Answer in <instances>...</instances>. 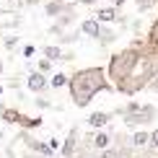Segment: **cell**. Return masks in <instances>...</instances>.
Masks as SVG:
<instances>
[{
	"label": "cell",
	"mask_w": 158,
	"mask_h": 158,
	"mask_svg": "<svg viewBox=\"0 0 158 158\" xmlns=\"http://www.w3.org/2000/svg\"><path fill=\"white\" fill-rule=\"evenodd\" d=\"M55 70V62H49V60H36V73H42V75H47V73H52Z\"/></svg>",
	"instance_id": "ffe728a7"
},
{
	"label": "cell",
	"mask_w": 158,
	"mask_h": 158,
	"mask_svg": "<svg viewBox=\"0 0 158 158\" xmlns=\"http://www.w3.org/2000/svg\"><path fill=\"white\" fill-rule=\"evenodd\" d=\"M78 36H81V29L70 31V34H62L60 39H57V44H60V47H65V44H73V42H78Z\"/></svg>",
	"instance_id": "d6986e66"
},
{
	"label": "cell",
	"mask_w": 158,
	"mask_h": 158,
	"mask_svg": "<svg viewBox=\"0 0 158 158\" xmlns=\"http://www.w3.org/2000/svg\"><path fill=\"white\" fill-rule=\"evenodd\" d=\"M68 91H70V101L75 104L78 109H85L91 101H94L96 94H101V91H114L106 78V68H81L75 70L73 75H70L68 81Z\"/></svg>",
	"instance_id": "6da1fadb"
},
{
	"label": "cell",
	"mask_w": 158,
	"mask_h": 158,
	"mask_svg": "<svg viewBox=\"0 0 158 158\" xmlns=\"http://www.w3.org/2000/svg\"><path fill=\"white\" fill-rule=\"evenodd\" d=\"M34 106L36 109H49V101H47V98H42V96H36L34 98Z\"/></svg>",
	"instance_id": "d4e9b609"
},
{
	"label": "cell",
	"mask_w": 158,
	"mask_h": 158,
	"mask_svg": "<svg viewBox=\"0 0 158 158\" xmlns=\"http://www.w3.org/2000/svg\"><path fill=\"white\" fill-rule=\"evenodd\" d=\"M8 5H23V0H8Z\"/></svg>",
	"instance_id": "f1b7e54d"
},
{
	"label": "cell",
	"mask_w": 158,
	"mask_h": 158,
	"mask_svg": "<svg viewBox=\"0 0 158 158\" xmlns=\"http://www.w3.org/2000/svg\"><path fill=\"white\" fill-rule=\"evenodd\" d=\"M23 23V16L16 8H0V29H18Z\"/></svg>",
	"instance_id": "52a82bcc"
},
{
	"label": "cell",
	"mask_w": 158,
	"mask_h": 158,
	"mask_svg": "<svg viewBox=\"0 0 158 158\" xmlns=\"http://www.w3.org/2000/svg\"><path fill=\"white\" fill-rule=\"evenodd\" d=\"M148 153H158V130H150V143H148Z\"/></svg>",
	"instance_id": "44dd1931"
},
{
	"label": "cell",
	"mask_w": 158,
	"mask_h": 158,
	"mask_svg": "<svg viewBox=\"0 0 158 158\" xmlns=\"http://www.w3.org/2000/svg\"><path fill=\"white\" fill-rule=\"evenodd\" d=\"M21 55L26 57V60H31V57L36 55V44H23V49H21Z\"/></svg>",
	"instance_id": "603a6c76"
},
{
	"label": "cell",
	"mask_w": 158,
	"mask_h": 158,
	"mask_svg": "<svg viewBox=\"0 0 158 158\" xmlns=\"http://www.w3.org/2000/svg\"><path fill=\"white\" fill-rule=\"evenodd\" d=\"M65 8H68V3H65V0H49V3L44 5V13H47L49 18H57Z\"/></svg>",
	"instance_id": "2e32d148"
},
{
	"label": "cell",
	"mask_w": 158,
	"mask_h": 158,
	"mask_svg": "<svg viewBox=\"0 0 158 158\" xmlns=\"http://www.w3.org/2000/svg\"><path fill=\"white\" fill-rule=\"evenodd\" d=\"M148 91H153V94H158V78H156V81L148 85Z\"/></svg>",
	"instance_id": "83f0119b"
},
{
	"label": "cell",
	"mask_w": 158,
	"mask_h": 158,
	"mask_svg": "<svg viewBox=\"0 0 158 158\" xmlns=\"http://www.w3.org/2000/svg\"><path fill=\"white\" fill-rule=\"evenodd\" d=\"M42 52H44V60H49V62H60L62 60V47L60 44H44Z\"/></svg>",
	"instance_id": "5bb4252c"
},
{
	"label": "cell",
	"mask_w": 158,
	"mask_h": 158,
	"mask_svg": "<svg viewBox=\"0 0 158 158\" xmlns=\"http://www.w3.org/2000/svg\"><path fill=\"white\" fill-rule=\"evenodd\" d=\"M39 3H42V0H23L26 8H34V5H39Z\"/></svg>",
	"instance_id": "4316f807"
},
{
	"label": "cell",
	"mask_w": 158,
	"mask_h": 158,
	"mask_svg": "<svg viewBox=\"0 0 158 158\" xmlns=\"http://www.w3.org/2000/svg\"><path fill=\"white\" fill-rule=\"evenodd\" d=\"M145 47H150V49L158 52V16H156L153 26H150V34H148V44H145Z\"/></svg>",
	"instance_id": "e0dca14e"
},
{
	"label": "cell",
	"mask_w": 158,
	"mask_h": 158,
	"mask_svg": "<svg viewBox=\"0 0 158 158\" xmlns=\"http://www.w3.org/2000/svg\"><path fill=\"white\" fill-rule=\"evenodd\" d=\"M3 94H5V85H3V83H0V96H3Z\"/></svg>",
	"instance_id": "f546056e"
},
{
	"label": "cell",
	"mask_w": 158,
	"mask_h": 158,
	"mask_svg": "<svg viewBox=\"0 0 158 158\" xmlns=\"http://www.w3.org/2000/svg\"><path fill=\"white\" fill-rule=\"evenodd\" d=\"M3 70H5V68H3V60H0V75H3Z\"/></svg>",
	"instance_id": "4dcf8cb0"
},
{
	"label": "cell",
	"mask_w": 158,
	"mask_h": 158,
	"mask_svg": "<svg viewBox=\"0 0 158 158\" xmlns=\"http://www.w3.org/2000/svg\"><path fill=\"white\" fill-rule=\"evenodd\" d=\"M98 31H101V23L94 21V18H85V21L81 23V34L91 36V39H96V36H98Z\"/></svg>",
	"instance_id": "9a60e30c"
},
{
	"label": "cell",
	"mask_w": 158,
	"mask_h": 158,
	"mask_svg": "<svg viewBox=\"0 0 158 158\" xmlns=\"http://www.w3.org/2000/svg\"><path fill=\"white\" fill-rule=\"evenodd\" d=\"M114 39H117V31L111 29V26H104V23H101V31H98V36H96L98 47H109Z\"/></svg>",
	"instance_id": "4fadbf2b"
},
{
	"label": "cell",
	"mask_w": 158,
	"mask_h": 158,
	"mask_svg": "<svg viewBox=\"0 0 158 158\" xmlns=\"http://www.w3.org/2000/svg\"><path fill=\"white\" fill-rule=\"evenodd\" d=\"M158 117V106L153 104H137V101H130L127 106L122 109V122L127 124V127H148V124H153Z\"/></svg>",
	"instance_id": "277c9868"
},
{
	"label": "cell",
	"mask_w": 158,
	"mask_h": 158,
	"mask_svg": "<svg viewBox=\"0 0 158 158\" xmlns=\"http://www.w3.org/2000/svg\"><path fill=\"white\" fill-rule=\"evenodd\" d=\"M88 143H91V153H104V150H109V148H111L114 137H111V132H104V130H98V132L88 135Z\"/></svg>",
	"instance_id": "5b68a950"
},
{
	"label": "cell",
	"mask_w": 158,
	"mask_h": 158,
	"mask_svg": "<svg viewBox=\"0 0 158 158\" xmlns=\"http://www.w3.org/2000/svg\"><path fill=\"white\" fill-rule=\"evenodd\" d=\"M0 119L8 122V124H21L23 111H21V109H13V106H5V104H0Z\"/></svg>",
	"instance_id": "8fae6325"
},
{
	"label": "cell",
	"mask_w": 158,
	"mask_h": 158,
	"mask_svg": "<svg viewBox=\"0 0 158 158\" xmlns=\"http://www.w3.org/2000/svg\"><path fill=\"white\" fill-rule=\"evenodd\" d=\"M18 42H21V39H18V34H16V36H5V42H3V44H5V49H16V47H18Z\"/></svg>",
	"instance_id": "cb8c5ba5"
},
{
	"label": "cell",
	"mask_w": 158,
	"mask_h": 158,
	"mask_svg": "<svg viewBox=\"0 0 158 158\" xmlns=\"http://www.w3.org/2000/svg\"><path fill=\"white\" fill-rule=\"evenodd\" d=\"M156 3H158V0H137V10H140V13H145V10H150V8H153Z\"/></svg>",
	"instance_id": "7402d4cb"
},
{
	"label": "cell",
	"mask_w": 158,
	"mask_h": 158,
	"mask_svg": "<svg viewBox=\"0 0 158 158\" xmlns=\"http://www.w3.org/2000/svg\"><path fill=\"white\" fill-rule=\"evenodd\" d=\"M68 81H70V75L55 73V75H52V81H49V88H62V85H68Z\"/></svg>",
	"instance_id": "ac0fdd59"
},
{
	"label": "cell",
	"mask_w": 158,
	"mask_h": 158,
	"mask_svg": "<svg viewBox=\"0 0 158 158\" xmlns=\"http://www.w3.org/2000/svg\"><path fill=\"white\" fill-rule=\"evenodd\" d=\"M156 78H158V52L145 47L140 52V57H137V62L132 68V75H130V81L124 83L122 94L132 96V94H137V91H145Z\"/></svg>",
	"instance_id": "7a4b0ae2"
},
{
	"label": "cell",
	"mask_w": 158,
	"mask_h": 158,
	"mask_svg": "<svg viewBox=\"0 0 158 158\" xmlns=\"http://www.w3.org/2000/svg\"><path fill=\"white\" fill-rule=\"evenodd\" d=\"M47 145H49L52 150H57V148H60V140H57V137H49V140H47Z\"/></svg>",
	"instance_id": "484cf974"
},
{
	"label": "cell",
	"mask_w": 158,
	"mask_h": 158,
	"mask_svg": "<svg viewBox=\"0 0 158 158\" xmlns=\"http://www.w3.org/2000/svg\"><path fill=\"white\" fill-rule=\"evenodd\" d=\"M145 47H127V49H119L111 55V60L106 65V78L111 83V88L114 91H122L124 83L130 81V75H132V68L137 62V57H140V52Z\"/></svg>",
	"instance_id": "3957f363"
},
{
	"label": "cell",
	"mask_w": 158,
	"mask_h": 158,
	"mask_svg": "<svg viewBox=\"0 0 158 158\" xmlns=\"http://www.w3.org/2000/svg\"><path fill=\"white\" fill-rule=\"evenodd\" d=\"M78 140H81V135H78V124H75V127H70V132H68V137L62 143V158H75Z\"/></svg>",
	"instance_id": "ba28073f"
},
{
	"label": "cell",
	"mask_w": 158,
	"mask_h": 158,
	"mask_svg": "<svg viewBox=\"0 0 158 158\" xmlns=\"http://www.w3.org/2000/svg\"><path fill=\"white\" fill-rule=\"evenodd\" d=\"M117 18H119V10L114 8V5H104V8H96L94 10V21L98 23H117Z\"/></svg>",
	"instance_id": "30bf717a"
},
{
	"label": "cell",
	"mask_w": 158,
	"mask_h": 158,
	"mask_svg": "<svg viewBox=\"0 0 158 158\" xmlns=\"http://www.w3.org/2000/svg\"><path fill=\"white\" fill-rule=\"evenodd\" d=\"M111 119H114V111H91L85 122H88L91 130H96V132H98V130H104Z\"/></svg>",
	"instance_id": "9c48e42d"
},
{
	"label": "cell",
	"mask_w": 158,
	"mask_h": 158,
	"mask_svg": "<svg viewBox=\"0 0 158 158\" xmlns=\"http://www.w3.org/2000/svg\"><path fill=\"white\" fill-rule=\"evenodd\" d=\"M26 88L34 96H42V94L49 91V81H47V75H42V73L34 70V73H29V78H26Z\"/></svg>",
	"instance_id": "8992f818"
},
{
	"label": "cell",
	"mask_w": 158,
	"mask_h": 158,
	"mask_svg": "<svg viewBox=\"0 0 158 158\" xmlns=\"http://www.w3.org/2000/svg\"><path fill=\"white\" fill-rule=\"evenodd\" d=\"M148 143H150V132H148V130H135V132L130 135V148H132V150L148 148Z\"/></svg>",
	"instance_id": "7c38bea8"
}]
</instances>
